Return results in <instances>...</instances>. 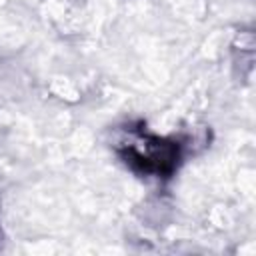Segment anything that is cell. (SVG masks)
<instances>
[{"mask_svg": "<svg viewBox=\"0 0 256 256\" xmlns=\"http://www.w3.org/2000/svg\"><path fill=\"white\" fill-rule=\"evenodd\" d=\"M116 150L132 172L170 178L182 164L186 146L178 136H158L148 132L144 126H130Z\"/></svg>", "mask_w": 256, "mask_h": 256, "instance_id": "1", "label": "cell"}]
</instances>
